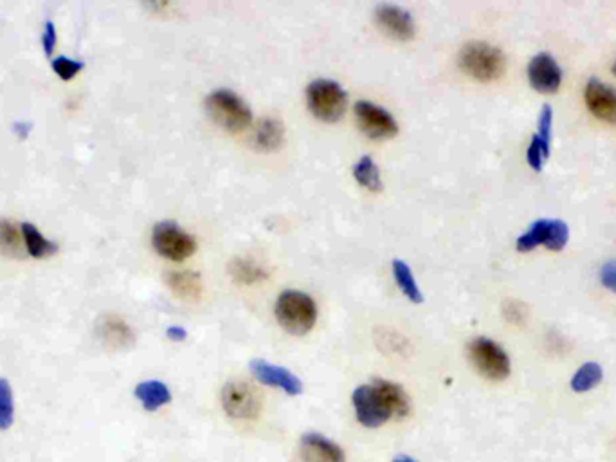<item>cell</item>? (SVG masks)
<instances>
[{"label":"cell","instance_id":"3957f363","mask_svg":"<svg viewBox=\"0 0 616 462\" xmlns=\"http://www.w3.org/2000/svg\"><path fill=\"white\" fill-rule=\"evenodd\" d=\"M461 69L479 82L498 80L505 71L503 53L487 42H469L460 53Z\"/></svg>","mask_w":616,"mask_h":462},{"label":"cell","instance_id":"e575fe53","mask_svg":"<svg viewBox=\"0 0 616 462\" xmlns=\"http://www.w3.org/2000/svg\"><path fill=\"white\" fill-rule=\"evenodd\" d=\"M29 130H31V125L25 123V121H16L13 123V132L18 134L20 140H25L29 136Z\"/></svg>","mask_w":616,"mask_h":462},{"label":"cell","instance_id":"f546056e","mask_svg":"<svg viewBox=\"0 0 616 462\" xmlns=\"http://www.w3.org/2000/svg\"><path fill=\"white\" fill-rule=\"evenodd\" d=\"M267 274L263 273L261 267H258L256 264H251V262H243V260H238L234 262V278L245 282V284H252L256 280H261L265 278Z\"/></svg>","mask_w":616,"mask_h":462},{"label":"cell","instance_id":"8992f818","mask_svg":"<svg viewBox=\"0 0 616 462\" xmlns=\"http://www.w3.org/2000/svg\"><path fill=\"white\" fill-rule=\"evenodd\" d=\"M469 358L479 374L492 381H501L510 376L512 365L505 349L490 338H476L469 343Z\"/></svg>","mask_w":616,"mask_h":462},{"label":"cell","instance_id":"30bf717a","mask_svg":"<svg viewBox=\"0 0 616 462\" xmlns=\"http://www.w3.org/2000/svg\"><path fill=\"white\" fill-rule=\"evenodd\" d=\"M528 80L539 92H557L563 82V71L550 53H537L528 63Z\"/></svg>","mask_w":616,"mask_h":462},{"label":"cell","instance_id":"ba28073f","mask_svg":"<svg viewBox=\"0 0 616 462\" xmlns=\"http://www.w3.org/2000/svg\"><path fill=\"white\" fill-rule=\"evenodd\" d=\"M222 407L232 419H256L261 410V398L245 381H229L222 389Z\"/></svg>","mask_w":616,"mask_h":462},{"label":"cell","instance_id":"d6a6232c","mask_svg":"<svg viewBox=\"0 0 616 462\" xmlns=\"http://www.w3.org/2000/svg\"><path fill=\"white\" fill-rule=\"evenodd\" d=\"M601 282L604 287H608L610 291L616 293V260H608L602 267H601Z\"/></svg>","mask_w":616,"mask_h":462},{"label":"cell","instance_id":"7a4b0ae2","mask_svg":"<svg viewBox=\"0 0 616 462\" xmlns=\"http://www.w3.org/2000/svg\"><path fill=\"white\" fill-rule=\"evenodd\" d=\"M205 109L211 120L229 132L247 129L252 120V112L247 103L229 89L213 91L205 98Z\"/></svg>","mask_w":616,"mask_h":462},{"label":"cell","instance_id":"5bb4252c","mask_svg":"<svg viewBox=\"0 0 616 462\" xmlns=\"http://www.w3.org/2000/svg\"><path fill=\"white\" fill-rule=\"evenodd\" d=\"M301 459L305 462H346L343 450L334 441L314 432L301 438Z\"/></svg>","mask_w":616,"mask_h":462},{"label":"cell","instance_id":"4dcf8cb0","mask_svg":"<svg viewBox=\"0 0 616 462\" xmlns=\"http://www.w3.org/2000/svg\"><path fill=\"white\" fill-rule=\"evenodd\" d=\"M550 156V152L541 145V141L534 136L532 141H530V147L526 150V159H528V165L535 170V172H541L543 170V165L546 161V158Z\"/></svg>","mask_w":616,"mask_h":462},{"label":"cell","instance_id":"277c9868","mask_svg":"<svg viewBox=\"0 0 616 462\" xmlns=\"http://www.w3.org/2000/svg\"><path fill=\"white\" fill-rule=\"evenodd\" d=\"M352 403L357 421L366 428H379L395 416L393 407L375 380L370 385L357 387L352 396Z\"/></svg>","mask_w":616,"mask_h":462},{"label":"cell","instance_id":"603a6c76","mask_svg":"<svg viewBox=\"0 0 616 462\" xmlns=\"http://www.w3.org/2000/svg\"><path fill=\"white\" fill-rule=\"evenodd\" d=\"M375 381L381 385V389L384 390L388 401L392 403L395 418L410 416L411 401L408 394H406V390L401 385H397L393 381H388V380H375Z\"/></svg>","mask_w":616,"mask_h":462},{"label":"cell","instance_id":"f1b7e54d","mask_svg":"<svg viewBox=\"0 0 616 462\" xmlns=\"http://www.w3.org/2000/svg\"><path fill=\"white\" fill-rule=\"evenodd\" d=\"M552 123H554V109L550 105H545L541 109L539 123L535 138L541 141V145L550 152V141H552Z\"/></svg>","mask_w":616,"mask_h":462},{"label":"cell","instance_id":"7c38bea8","mask_svg":"<svg viewBox=\"0 0 616 462\" xmlns=\"http://www.w3.org/2000/svg\"><path fill=\"white\" fill-rule=\"evenodd\" d=\"M584 100L593 116L608 123H616V91L611 85L592 78L584 87Z\"/></svg>","mask_w":616,"mask_h":462},{"label":"cell","instance_id":"ffe728a7","mask_svg":"<svg viewBox=\"0 0 616 462\" xmlns=\"http://www.w3.org/2000/svg\"><path fill=\"white\" fill-rule=\"evenodd\" d=\"M604 378V372H602V367L595 361H588L584 363L572 378L570 385L575 392L579 394H584V392H590L593 390Z\"/></svg>","mask_w":616,"mask_h":462},{"label":"cell","instance_id":"7402d4cb","mask_svg":"<svg viewBox=\"0 0 616 462\" xmlns=\"http://www.w3.org/2000/svg\"><path fill=\"white\" fill-rule=\"evenodd\" d=\"M392 267H393V276H395L401 291L410 298L412 303H420L423 300V294H422V291H420V287H418V284L412 276L410 265L404 260L395 258Z\"/></svg>","mask_w":616,"mask_h":462},{"label":"cell","instance_id":"6da1fadb","mask_svg":"<svg viewBox=\"0 0 616 462\" xmlns=\"http://www.w3.org/2000/svg\"><path fill=\"white\" fill-rule=\"evenodd\" d=\"M274 313L280 325L294 336H303L312 331L317 320L316 302L301 291L281 293L276 300Z\"/></svg>","mask_w":616,"mask_h":462},{"label":"cell","instance_id":"52a82bcc","mask_svg":"<svg viewBox=\"0 0 616 462\" xmlns=\"http://www.w3.org/2000/svg\"><path fill=\"white\" fill-rule=\"evenodd\" d=\"M152 244L161 256L174 262L186 260L197 249L195 238L172 221H163L156 225L152 231Z\"/></svg>","mask_w":616,"mask_h":462},{"label":"cell","instance_id":"8fae6325","mask_svg":"<svg viewBox=\"0 0 616 462\" xmlns=\"http://www.w3.org/2000/svg\"><path fill=\"white\" fill-rule=\"evenodd\" d=\"M249 367H251V372L254 374V378L263 385L276 387L289 396H299L303 392L301 380L298 376H294L289 369L272 365L265 360H252Z\"/></svg>","mask_w":616,"mask_h":462},{"label":"cell","instance_id":"4316f807","mask_svg":"<svg viewBox=\"0 0 616 462\" xmlns=\"http://www.w3.org/2000/svg\"><path fill=\"white\" fill-rule=\"evenodd\" d=\"M570 240V228L564 221H557V219H550V230H548V238H546V245L552 251H561L564 249V245Z\"/></svg>","mask_w":616,"mask_h":462},{"label":"cell","instance_id":"1f68e13d","mask_svg":"<svg viewBox=\"0 0 616 462\" xmlns=\"http://www.w3.org/2000/svg\"><path fill=\"white\" fill-rule=\"evenodd\" d=\"M42 47L47 56H52L56 49V25L52 20H45L43 33H42Z\"/></svg>","mask_w":616,"mask_h":462},{"label":"cell","instance_id":"44dd1931","mask_svg":"<svg viewBox=\"0 0 616 462\" xmlns=\"http://www.w3.org/2000/svg\"><path fill=\"white\" fill-rule=\"evenodd\" d=\"M354 178H355V181H357L361 187H365V188H368V190H372V192L383 190L381 172H379L375 161H374L370 156H365V158H361V159L355 163V167H354Z\"/></svg>","mask_w":616,"mask_h":462},{"label":"cell","instance_id":"484cf974","mask_svg":"<svg viewBox=\"0 0 616 462\" xmlns=\"http://www.w3.org/2000/svg\"><path fill=\"white\" fill-rule=\"evenodd\" d=\"M14 421L13 389L5 378H0V430H7Z\"/></svg>","mask_w":616,"mask_h":462},{"label":"cell","instance_id":"9a60e30c","mask_svg":"<svg viewBox=\"0 0 616 462\" xmlns=\"http://www.w3.org/2000/svg\"><path fill=\"white\" fill-rule=\"evenodd\" d=\"M98 334L107 347L121 349L134 343V332L130 325L119 316H103L98 323Z\"/></svg>","mask_w":616,"mask_h":462},{"label":"cell","instance_id":"9c48e42d","mask_svg":"<svg viewBox=\"0 0 616 462\" xmlns=\"http://www.w3.org/2000/svg\"><path fill=\"white\" fill-rule=\"evenodd\" d=\"M355 118L361 130L372 140H390L399 132L395 118L383 107L372 101L355 103Z\"/></svg>","mask_w":616,"mask_h":462},{"label":"cell","instance_id":"d6986e66","mask_svg":"<svg viewBox=\"0 0 616 462\" xmlns=\"http://www.w3.org/2000/svg\"><path fill=\"white\" fill-rule=\"evenodd\" d=\"M25 245L22 238V231L18 230L11 221L0 217V251L13 258H22L25 255Z\"/></svg>","mask_w":616,"mask_h":462},{"label":"cell","instance_id":"83f0119b","mask_svg":"<svg viewBox=\"0 0 616 462\" xmlns=\"http://www.w3.org/2000/svg\"><path fill=\"white\" fill-rule=\"evenodd\" d=\"M51 65H52V71H54L62 80H65V82L72 80V78H74L78 72H81L83 67H85L83 62L74 60V58H67V56H56V58H52Z\"/></svg>","mask_w":616,"mask_h":462},{"label":"cell","instance_id":"ac0fdd59","mask_svg":"<svg viewBox=\"0 0 616 462\" xmlns=\"http://www.w3.org/2000/svg\"><path fill=\"white\" fill-rule=\"evenodd\" d=\"M283 125L274 118L263 120L254 134L256 147L261 150H276L283 143Z\"/></svg>","mask_w":616,"mask_h":462},{"label":"cell","instance_id":"8d00e7d4","mask_svg":"<svg viewBox=\"0 0 616 462\" xmlns=\"http://www.w3.org/2000/svg\"><path fill=\"white\" fill-rule=\"evenodd\" d=\"M613 72H615V74H616V60H615V63H613Z\"/></svg>","mask_w":616,"mask_h":462},{"label":"cell","instance_id":"e0dca14e","mask_svg":"<svg viewBox=\"0 0 616 462\" xmlns=\"http://www.w3.org/2000/svg\"><path fill=\"white\" fill-rule=\"evenodd\" d=\"M20 231H22L24 245H25V251H27L29 256H33V258H45V256H51V255H54L58 251L56 242L45 238L34 225L22 223Z\"/></svg>","mask_w":616,"mask_h":462},{"label":"cell","instance_id":"4fadbf2b","mask_svg":"<svg viewBox=\"0 0 616 462\" xmlns=\"http://www.w3.org/2000/svg\"><path fill=\"white\" fill-rule=\"evenodd\" d=\"M379 25L397 40H411L414 36V20L410 11L395 4H381L375 7Z\"/></svg>","mask_w":616,"mask_h":462},{"label":"cell","instance_id":"d4e9b609","mask_svg":"<svg viewBox=\"0 0 616 462\" xmlns=\"http://www.w3.org/2000/svg\"><path fill=\"white\" fill-rule=\"evenodd\" d=\"M168 284L183 298H199L203 289L201 278L195 273H172Z\"/></svg>","mask_w":616,"mask_h":462},{"label":"cell","instance_id":"d590c367","mask_svg":"<svg viewBox=\"0 0 616 462\" xmlns=\"http://www.w3.org/2000/svg\"><path fill=\"white\" fill-rule=\"evenodd\" d=\"M393 462H418V461H414V459H412V457H410V456H399V457H395V459H393Z\"/></svg>","mask_w":616,"mask_h":462},{"label":"cell","instance_id":"2e32d148","mask_svg":"<svg viewBox=\"0 0 616 462\" xmlns=\"http://www.w3.org/2000/svg\"><path fill=\"white\" fill-rule=\"evenodd\" d=\"M134 394L141 401L143 409L148 412H156L172 401L170 389L163 381H157V380L139 383Z\"/></svg>","mask_w":616,"mask_h":462},{"label":"cell","instance_id":"836d02e7","mask_svg":"<svg viewBox=\"0 0 616 462\" xmlns=\"http://www.w3.org/2000/svg\"><path fill=\"white\" fill-rule=\"evenodd\" d=\"M166 336H168L170 340H174V342H185V340H186V336H188V332H186V329H185V327H177V325H174V327H168V331H166Z\"/></svg>","mask_w":616,"mask_h":462},{"label":"cell","instance_id":"cb8c5ba5","mask_svg":"<svg viewBox=\"0 0 616 462\" xmlns=\"http://www.w3.org/2000/svg\"><path fill=\"white\" fill-rule=\"evenodd\" d=\"M548 230H550V219H539L535 221L528 230L525 231L516 245L519 251H532L539 245H546V238H548Z\"/></svg>","mask_w":616,"mask_h":462},{"label":"cell","instance_id":"5b68a950","mask_svg":"<svg viewBox=\"0 0 616 462\" xmlns=\"http://www.w3.org/2000/svg\"><path fill=\"white\" fill-rule=\"evenodd\" d=\"M307 101L312 114L323 121H337L346 111V92L343 87L327 78L314 80L307 87Z\"/></svg>","mask_w":616,"mask_h":462}]
</instances>
